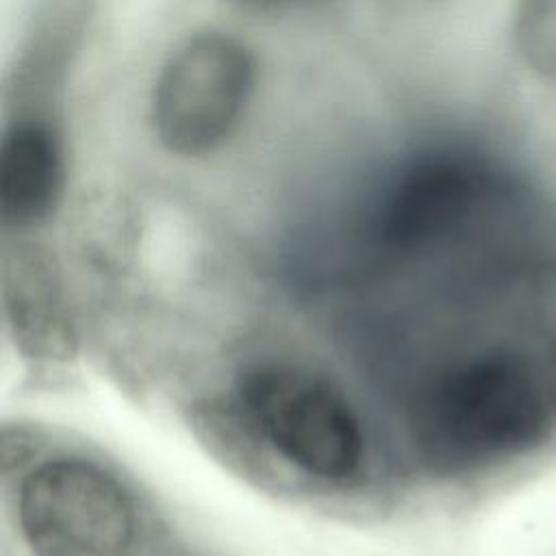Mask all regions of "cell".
<instances>
[{"instance_id":"6da1fadb","label":"cell","mask_w":556,"mask_h":556,"mask_svg":"<svg viewBox=\"0 0 556 556\" xmlns=\"http://www.w3.org/2000/svg\"><path fill=\"white\" fill-rule=\"evenodd\" d=\"M413 424L430 460L447 469L541 445L556 428V326L445 367L419 395Z\"/></svg>"},{"instance_id":"7a4b0ae2","label":"cell","mask_w":556,"mask_h":556,"mask_svg":"<svg viewBox=\"0 0 556 556\" xmlns=\"http://www.w3.org/2000/svg\"><path fill=\"white\" fill-rule=\"evenodd\" d=\"M256 87V59L230 33L206 28L163 61L150 93L156 143L178 159L217 152L237 132Z\"/></svg>"},{"instance_id":"3957f363","label":"cell","mask_w":556,"mask_h":556,"mask_svg":"<svg viewBox=\"0 0 556 556\" xmlns=\"http://www.w3.org/2000/svg\"><path fill=\"white\" fill-rule=\"evenodd\" d=\"M239 397L252 426L287 463L324 480H345L361 467V421L321 376L263 363L243 374Z\"/></svg>"},{"instance_id":"277c9868","label":"cell","mask_w":556,"mask_h":556,"mask_svg":"<svg viewBox=\"0 0 556 556\" xmlns=\"http://www.w3.org/2000/svg\"><path fill=\"white\" fill-rule=\"evenodd\" d=\"M17 517L33 556H126L135 539L124 486L74 456L50 458L24 478Z\"/></svg>"},{"instance_id":"5b68a950","label":"cell","mask_w":556,"mask_h":556,"mask_svg":"<svg viewBox=\"0 0 556 556\" xmlns=\"http://www.w3.org/2000/svg\"><path fill=\"white\" fill-rule=\"evenodd\" d=\"M65 143L50 111L9 113L0 139V215L9 228L41 224L65 189Z\"/></svg>"},{"instance_id":"8992f818","label":"cell","mask_w":556,"mask_h":556,"mask_svg":"<svg viewBox=\"0 0 556 556\" xmlns=\"http://www.w3.org/2000/svg\"><path fill=\"white\" fill-rule=\"evenodd\" d=\"M93 20V0H39L7 76L9 113L50 111L78 59Z\"/></svg>"},{"instance_id":"52a82bcc","label":"cell","mask_w":556,"mask_h":556,"mask_svg":"<svg viewBox=\"0 0 556 556\" xmlns=\"http://www.w3.org/2000/svg\"><path fill=\"white\" fill-rule=\"evenodd\" d=\"M4 308L15 343L35 358L67 361L76 334L48 256L22 248L4 263Z\"/></svg>"},{"instance_id":"ba28073f","label":"cell","mask_w":556,"mask_h":556,"mask_svg":"<svg viewBox=\"0 0 556 556\" xmlns=\"http://www.w3.org/2000/svg\"><path fill=\"white\" fill-rule=\"evenodd\" d=\"M508 35L523 72L556 89V0H513Z\"/></svg>"},{"instance_id":"9c48e42d","label":"cell","mask_w":556,"mask_h":556,"mask_svg":"<svg viewBox=\"0 0 556 556\" xmlns=\"http://www.w3.org/2000/svg\"><path fill=\"white\" fill-rule=\"evenodd\" d=\"M239 9L254 11V13H276V11H291L302 7H313L324 0H226Z\"/></svg>"},{"instance_id":"30bf717a","label":"cell","mask_w":556,"mask_h":556,"mask_svg":"<svg viewBox=\"0 0 556 556\" xmlns=\"http://www.w3.org/2000/svg\"><path fill=\"white\" fill-rule=\"evenodd\" d=\"M387 4H395V7H404V9H419V7H430L439 0H382Z\"/></svg>"}]
</instances>
